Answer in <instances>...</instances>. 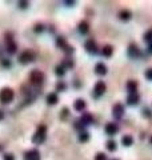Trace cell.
<instances>
[{
    "label": "cell",
    "instance_id": "26",
    "mask_svg": "<svg viewBox=\"0 0 152 160\" xmlns=\"http://www.w3.org/2000/svg\"><path fill=\"white\" fill-rule=\"evenodd\" d=\"M143 115L145 117H152V111L151 109H148V108H144L143 109Z\"/></svg>",
    "mask_w": 152,
    "mask_h": 160
},
{
    "label": "cell",
    "instance_id": "12",
    "mask_svg": "<svg viewBox=\"0 0 152 160\" xmlns=\"http://www.w3.org/2000/svg\"><path fill=\"white\" fill-rule=\"evenodd\" d=\"M95 72L97 75H105L107 73V67L103 63H97L95 67Z\"/></svg>",
    "mask_w": 152,
    "mask_h": 160
},
{
    "label": "cell",
    "instance_id": "18",
    "mask_svg": "<svg viewBox=\"0 0 152 160\" xmlns=\"http://www.w3.org/2000/svg\"><path fill=\"white\" fill-rule=\"evenodd\" d=\"M57 95L56 93H49V95L47 96V101H48V104H56L57 103Z\"/></svg>",
    "mask_w": 152,
    "mask_h": 160
},
{
    "label": "cell",
    "instance_id": "2",
    "mask_svg": "<svg viewBox=\"0 0 152 160\" xmlns=\"http://www.w3.org/2000/svg\"><path fill=\"white\" fill-rule=\"evenodd\" d=\"M13 96H15V93H13V91L11 88H3L0 91V101L1 103H5V104L11 103L13 100Z\"/></svg>",
    "mask_w": 152,
    "mask_h": 160
},
{
    "label": "cell",
    "instance_id": "11",
    "mask_svg": "<svg viewBox=\"0 0 152 160\" xmlns=\"http://www.w3.org/2000/svg\"><path fill=\"white\" fill-rule=\"evenodd\" d=\"M85 48H87L88 52H96V51H97V47H96V43L93 41L92 39L88 40V41L85 43Z\"/></svg>",
    "mask_w": 152,
    "mask_h": 160
},
{
    "label": "cell",
    "instance_id": "14",
    "mask_svg": "<svg viewBox=\"0 0 152 160\" xmlns=\"http://www.w3.org/2000/svg\"><path fill=\"white\" fill-rule=\"evenodd\" d=\"M84 108H85V101L83 100V99H77L76 101H75V109L76 111H84Z\"/></svg>",
    "mask_w": 152,
    "mask_h": 160
},
{
    "label": "cell",
    "instance_id": "9",
    "mask_svg": "<svg viewBox=\"0 0 152 160\" xmlns=\"http://www.w3.org/2000/svg\"><path fill=\"white\" fill-rule=\"evenodd\" d=\"M128 53H129L131 57H137V56H140V49H139L137 45L131 44L129 48H128Z\"/></svg>",
    "mask_w": 152,
    "mask_h": 160
},
{
    "label": "cell",
    "instance_id": "27",
    "mask_svg": "<svg viewBox=\"0 0 152 160\" xmlns=\"http://www.w3.org/2000/svg\"><path fill=\"white\" fill-rule=\"evenodd\" d=\"M56 73L57 75H64V68L63 67H57V68H56Z\"/></svg>",
    "mask_w": 152,
    "mask_h": 160
},
{
    "label": "cell",
    "instance_id": "34",
    "mask_svg": "<svg viewBox=\"0 0 152 160\" xmlns=\"http://www.w3.org/2000/svg\"><path fill=\"white\" fill-rule=\"evenodd\" d=\"M112 160H119V159H112Z\"/></svg>",
    "mask_w": 152,
    "mask_h": 160
},
{
    "label": "cell",
    "instance_id": "31",
    "mask_svg": "<svg viewBox=\"0 0 152 160\" xmlns=\"http://www.w3.org/2000/svg\"><path fill=\"white\" fill-rule=\"evenodd\" d=\"M148 51H149V52L152 53V43H151V44H149V48H148Z\"/></svg>",
    "mask_w": 152,
    "mask_h": 160
},
{
    "label": "cell",
    "instance_id": "4",
    "mask_svg": "<svg viewBox=\"0 0 152 160\" xmlns=\"http://www.w3.org/2000/svg\"><path fill=\"white\" fill-rule=\"evenodd\" d=\"M35 59V52H32V51H25V52L21 53L20 56V61L21 63H29V61H32Z\"/></svg>",
    "mask_w": 152,
    "mask_h": 160
},
{
    "label": "cell",
    "instance_id": "29",
    "mask_svg": "<svg viewBox=\"0 0 152 160\" xmlns=\"http://www.w3.org/2000/svg\"><path fill=\"white\" fill-rule=\"evenodd\" d=\"M4 160H15V159H13V156L11 153H7L4 155Z\"/></svg>",
    "mask_w": 152,
    "mask_h": 160
},
{
    "label": "cell",
    "instance_id": "24",
    "mask_svg": "<svg viewBox=\"0 0 152 160\" xmlns=\"http://www.w3.org/2000/svg\"><path fill=\"white\" fill-rule=\"evenodd\" d=\"M144 40H145V41L152 43V31H148L145 35H144Z\"/></svg>",
    "mask_w": 152,
    "mask_h": 160
},
{
    "label": "cell",
    "instance_id": "7",
    "mask_svg": "<svg viewBox=\"0 0 152 160\" xmlns=\"http://www.w3.org/2000/svg\"><path fill=\"white\" fill-rule=\"evenodd\" d=\"M119 131V125L116 123H108L105 125V132L107 135H115V133Z\"/></svg>",
    "mask_w": 152,
    "mask_h": 160
},
{
    "label": "cell",
    "instance_id": "1",
    "mask_svg": "<svg viewBox=\"0 0 152 160\" xmlns=\"http://www.w3.org/2000/svg\"><path fill=\"white\" fill-rule=\"evenodd\" d=\"M45 133H47V128H45L44 125H39L36 133H35L33 137H32V141H33L35 144H41L43 141L45 140Z\"/></svg>",
    "mask_w": 152,
    "mask_h": 160
},
{
    "label": "cell",
    "instance_id": "22",
    "mask_svg": "<svg viewBox=\"0 0 152 160\" xmlns=\"http://www.w3.org/2000/svg\"><path fill=\"white\" fill-rule=\"evenodd\" d=\"M79 31L81 32V33H87L88 32V24L85 23V21H81V23L79 24Z\"/></svg>",
    "mask_w": 152,
    "mask_h": 160
},
{
    "label": "cell",
    "instance_id": "28",
    "mask_svg": "<svg viewBox=\"0 0 152 160\" xmlns=\"http://www.w3.org/2000/svg\"><path fill=\"white\" fill-rule=\"evenodd\" d=\"M145 76L148 77L149 80H152V69H148V71L145 72Z\"/></svg>",
    "mask_w": 152,
    "mask_h": 160
},
{
    "label": "cell",
    "instance_id": "30",
    "mask_svg": "<svg viewBox=\"0 0 152 160\" xmlns=\"http://www.w3.org/2000/svg\"><path fill=\"white\" fill-rule=\"evenodd\" d=\"M64 88H65V85H64V84H61V83L57 85V89H64Z\"/></svg>",
    "mask_w": 152,
    "mask_h": 160
},
{
    "label": "cell",
    "instance_id": "16",
    "mask_svg": "<svg viewBox=\"0 0 152 160\" xmlns=\"http://www.w3.org/2000/svg\"><path fill=\"white\" fill-rule=\"evenodd\" d=\"M112 52H113V48H112L111 45H105V47L103 48V51H101V53H103L105 57H109V56H112Z\"/></svg>",
    "mask_w": 152,
    "mask_h": 160
},
{
    "label": "cell",
    "instance_id": "8",
    "mask_svg": "<svg viewBox=\"0 0 152 160\" xmlns=\"http://www.w3.org/2000/svg\"><path fill=\"white\" fill-rule=\"evenodd\" d=\"M124 113V107L121 104H115L113 105V116L115 119H120Z\"/></svg>",
    "mask_w": 152,
    "mask_h": 160
},
{
    "label": "cell",
    "instance_id": "33",
    "mask_svg": "<svg viewBox=\"0 0 152 160\" xmlns=\"http://www.w3.org/2000/svg\"><path fill=\"white\" fill-rule=\"evenodd\" d=\"M151 144H152V136H151Z\"/></svg>",
    "mask_w": 152,
    "mask_h": 160
},
{
    "label": "cell",
    "instance_id": "23",
    "mask_svg": "<svg viewBox=\"0 0 152 160\" xmlns=\"http://www.w3.org/2000/svg\"><path fill=\"white\" fill-rule=\"evenodd\" d=\"M88 139H89V135H88L87 132H81V133L79 135V140H80V141H87Z\"/></svg>",
    "mask_w": 152,
    "mask_h": 160
},
{
    "label": "cell",
    "instance_id": "13",
    "mask_svg": "<svg viewBox=\"0 0 152 160\" xmlns=\"http://www.w3.org/2000/svg\"><path fill=\"white\" fill-rule=\"evenodd\" d=\"M127 89L131 93H136V89H137V83L135 80H129L127 83Z\"/></svg>",
    "mask_w": 152,
    "mask_h": 160
},
{
    "label": "cell",
    "instance_id": "6",
    "mask_svg": "<svg viewBox=\"0 0 152 160\" xmlns=\"http://www.w3.org/2000/svg\"><path fill=\"white\" fill-rule=\"evenodd\" d=\"M105 84H104V81H97L95 84V88H93V91H95V96H101L104 92H105Z\"/></svg>",
    "mask_w": 152,
    "mask_h": 160
},
{
    "label": "cell",
    "instance_id": "32",
    "mask_svg": "<svg viewBox=\"0 0 152 160\" xmlns=\"http://www.w3.org/2000/svg\"><path fill=\"white\" fill-rule=\"evenodd\" d=\"M3 117H4V113H3V112H1V111H0V120H1V119H3Z\"/></svg>",
    "mask_w": 152,
    "mask_h": 160
},
{
    "label": "cell",
    "instance_id": "17",
    "mask_svg": "<svg viewBox=\"0 0 152 160\" xmlns=\"http://www.w3.org/2000/svg\"><path fill=\"white\" fill-rule=\"evenodd\" d=\"M119 16H120V19H121V20H129L131 19V12L129 11H127V9H123L121 12L119 13Z\"/></svg>",
    "mask_w": 152,
    "mask_h": 160
},
{
    "label": "cell",
    "instance_id": "21",
    "mask_svg": "<svg viewBox=\"0 0 152 160\" xmlns=\"http://www.w3.org/2000/svg\"><path fill=\"white\" fill-rule=\"evenodd\" d=\"M7 47H8V52H11V53H13L16 51V44L15 43H12V40L11 39L7 40Z\"/></svg>",
    "mask_w": 152,
    "mask_h": 160
},
{
    "label": "cell",
    "instance_id": "5",
    "mask_svg": "<svg viewBox=\"0 0 152 160\" xmlns=\"http://www.w3.org/2000/svg\"><path fill=\"white\" fill-rule=\"evenodd\" d=\"M31 80L33 83H36V84H41L43 80H44V75L40 71H33L31 73Z\"/></svg>",
    "mask_w": 152,
    "mask_h": 160
},
{
    "label": "cell",
    "instance_id": "3",
    "mask_svg": "<svg viewBox=\"0 0 152 160\" xmlns=\"http://www.w3.org/2000/svg\"><path fill=\"white\" fill-rule=\"evenodd\" d=\"M24 160H40V153L37 149H29L24 153Z\"/></svg>",
    "mask_w": 152,
    "mask_h": 160
},
{
    "label": "cell",
    "instance_id": "20",
    "mask_svg": "<svg viewBox=\"0 0 152 160\" xmlns=\"http://www.w3.org/2000/svg\"><path fill=\"white\" fill-rule=\"evenodd\" d=\"M116 148H117V145H116V141L115 140H109L108 143H107V149H108V151L113 152V151H116Z\"/></svg>",
    "mask_w": 152,
    "mask_h": 160
},
{
    "label": "cell",
    "instance_id": "15",
    "mask_svg": "<svg viewBox=\"0 0 152 160\" xmlns=\"http://www.w3.org/2000/svg\"><path fill=\"white\" fill-rule=\"evenodd\" d=\"M121 143H123V145H125V147H129V145H132V144H133V139H132V136H129V135H125V136H123V139H121Z\"/></svg>",
    "mask_w": 152,
    "mask_h": 160
},
{
    "label": "cell",
    "instance_id": "25",
    "mask_svg": "<svg viewBox=\"0 0 152 160\" xmlns=\"http://www.w3.org/2000/svg\"><path fill=\"white\" fill-rule=\"evenodd\" d=\"M95 160H108V159H107V155H104L100 152V153H97L95 156Z\"/></svg>",
    "mask_w": 152,
    "mask_h": 160
},
{
    "label": "cell",
    "instance_id": "19",
    "mask_svg": "<svg viewBox=\"0 0 152 160\" xmlns=\"http://www.w3.org/2000/svg\"><path fill=\"white\" fill-rule=\"evenodd\" d=\"M81 121L84 123V124H89V123H92L93 121L92 115L91 113H84L83 115V117H81Z\"/></svg>",
    "mask_w": 152,
    "mask_h": 160
},
{
    "label": "cell",
    "instance_id": "10",
    "mask_svg": "<svg viewBox=\"0 0 152 160\" xmlns=\"http://www.w3.org/2000/svg\"><path fill=\"white\" fill-rule=\"evenodd\" d=\"M139 99L140 97H139L137 93H131V95L127 97V103L131 104V105H135V104L139 103Z\"/></svg>",
    "mask_w": 152,
    "mask_h": 160
}]
</instances>
